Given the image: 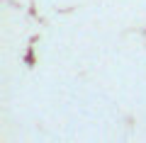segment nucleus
I'll list each match as a JSON object with an SVG mask.
<instances>
[]
</instances>
